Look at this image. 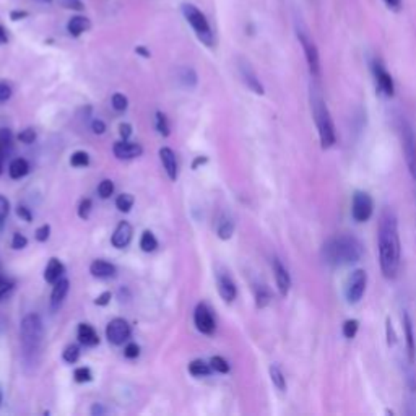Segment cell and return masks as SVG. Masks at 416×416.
Here are the masks:
<instances>
[{"label": "cell", "mask_w": 416, "mask_h": 416, "mask_svg": "<svg viewBox=\"0 0 416 416\" xmlns=\"http://www.w3.org/2000/svg\"><path fill=\"white\" fill-rule=\"evenodd\" d=\"M133 197L131 195V194H122V195H119L116 199V207L119 208L121 212H124V213H127V212H131V208L133 207Z\"/></svg>", "instance_id": "obj_33"}, {"label": "cell", "mask_w": 416, "mask_h": 416, "mask_svg": "<svg viewBox=\"0 0 416 416\" xmlns=\"http://www.w3.org/2000/svg\"><path fill=\"white\" fill-rule=\"evenodd\" d=\"M239 72H241V77H243L244 83L247 85V88L251 89V92H254L256 94H263V93H266V89H263L262 82L258 80V77L256 75L254 69H252V67L249 65V62L241 60L239 62Z\"/></svg>", "instance_id": "obj_15"}, {"label": "cell", "mask_w": 416, "mask_h": 416, "mask_svg": "<svg viewBox=\"0 0 416 416\" xmlns=\"http://www.w3.org/2000/svg\"><path fill=\"white\" fill-rule=\"evenodd\" d=\"M0 150H2L4 155H7L12 150V132L9 128L0 131Z\"/></svg>", "instance_id": "obj_32"}, {"label": "cell", "mask_w": 416, "mask_h": 416, "mask_svg": "<svg viewBox=\"0 0 416 416\" xmlns=\"http://www.w3.org/2000/svg\"><path fill=\"white\" fill-rule=\"evenodd\" d=\"M358 329H359V322L356 319H350L346 320L345 324H343V336L348 340L355 339L356 334H358Z\"/></svg>", "instance_id": "obj_30"}, {"label": "cell", "mask_w": 416, "mask_h": 416, "mask_svg": "<svg viewBox=\"0 0 416 416\" xmlns=\"http://www.w3.org/2000/svg\"><path fill=\"white\" fill-rule=\"evenodd\" d=\"M78 340L85 346H97L99 343V336L92 325L80 324V327H78Z\"/></svg>", "instance_id": "obj_23"}, {"label": "cell", "mask_w": 416, "mask_h": 416, "mask_svg": "<svg viewBox=\"0 0 416 416\" xmlns=\"http://www.w3.org/2000/svg\"><path fill=\"white\" fill-rule=\"evenodd\" d=\"M160 158H161L163 166H165V171L168 173V176H170L171 181H176L177 179V161H176V155H174V151L168 147L161 148Z\"/></svg>", "instance_id": "obj_20"}, {"label": "cell", "mask_w": 416, "mask_h": 416, "mask_svg": "<svg viewBox=\"0 0 416 416\" xmlns=\"http://www.w3.org/2000/svg\"><path fill=\"white\" fill-rule=\"evenodd\" d=\"M0 402H2V390H0Z\"/></svg>", "instance_id": "obj_63"}, {"label": "cell", "mask_w": 416, "mask_h": 416, "mask_svg": "<svg viewBox=\"0 0 416 416\" xmlns=\"http://www.w3.org/2000/svg\"><path fill=\"white\" fill-rule=\"evenodd\" d=\"M89 163V156L87 151H75L70 158V165L75 168H85Z\"/></svg>", "instance_id": "obj_35"}, {"label": "cell", "mask_w": 416, "mask_h": 416, "mask_svg": "<svg viewBox=\"0 0 416 416\" xmlns=\"http://www.w3.org/2000/svg\"><path fill=\"white\" fill-rule=\"evenodd\" d=\"M384 2L392 12H400L402 10V0H384Z\"/></svg>", "instance_id": "obj_53"}, {"label": "cell", "mask_w": 416, "mask_h": 416, "mask_svg": "<svg viewBox=\"0 0 416 416\" xmlns=\"http://www.w3.org/2000/svg\"><path fill=\"white\" fill-rule=\"evenodd\" d=\"M65 268L62 266V262L59 258H50L46 270H44V278H46L48 283H58L59 280L64 277Z\"/></svg>", "instance_id": "obj_21"}, {"label": "cell", "mask_w": 416, "mask_h": 416, "mask_svg": "<svg viewBox=\"0 0 416 416\" xmlns=\"http://www.w3.org/2000/svg\"><path fill=\"white\" fill-rule=\"evenodd\" d=\"M212 371L213 369L210 364L202 361V359H195V361L189 364V373L195 376V378H205V376H210Z\"/></svg>", "instance_id": "obj_27"}, {"label": "cell", "mask_w": 416, "mask_h": 416, "mask_svg": "<svg viewBox=\"0 0 416 416\" xmlns=\"http://www.w3.org/2000/svg\"><path fill=\"white\" fill-rule=\"evenodd\" d=\"M210 366L213 371H217V373H220V374L229 373V364H228L226 359L221 358V356H213L210 359Z\"/></svg>", "instance_id": "obj_34"}, {"label": "cell", "mask_w": 416, "mask_h": 416, "mask_svg": "<svg viewBox=\"0 0 416 416\" xmlns=\"http://www.w3.org/2000/svg\"><path fill=\"white\" fill-rule=\"evenodd\" d=\"M135 50H137V53H138L140 55H143V58H150V53H148V50L145 49V48H142V46L137 48Z\"/></svg>", "instance_id": "obj_58"}, {"label": "cell", "mask_w": 416, "mask_h": 416, "mask_svg": "<svg viewBox=\"0 0 416 416\" xmlns=\"http://www.w3.org/2000/svg\"><path fill=\"white\" fill-rule=\"evenodd\" d=\"M26 16H28L26 12H12V13H10V18H12L13 21H18L21 18H26Z\"/></svg>", "instance_id": "obj_56"}, {"label": "cell", "mask_w": 416, "mask_h": 416, "mask_svg": "<svg viewBox=\"0 0 416 416\" xmlns=\"http://www.w3.org/2000/svg\"><path fill=\"white\" fill-rule=\"evenodd\" d=\"M218 238L223 239V241H228L231 238L233 233H234V223L233 220H229V218H221V221L218 223Z\"/></svg>", "instance_id": "obj_28"}, {"label": "cell", "mask_w": 416, "mask_h": 416, "mask_svg": "<svg viewBox=\"0 0 416 416\" xmlns=\"http://www.w3.org/2000/svg\"><path fill=\"white\" fill-rule=\"evenodd\" d=\"M268 373H270V379H272L273 385L277 387L280 392H285L286 390V378H285L283 371L280 369V366H277V364H272V366H270V369H268Z\"/></svg>", "instance_id": "obj_26"}, {"label": "cell", "mask_w": 416, "mask_h": 416, "mask_svg": "<svg viewBox=\"0 0 416 416\" xmlns=\"http://www.w3.org/2000/svg\"><path fill=\"white\" fill-rule=\"evenodd\" d=\"M4 153H2V150H0V174H2V168H4Z\"/></svg>", "instance_id": "obj_61"}, {"label": "cell", "mask_w": 416, "mask_h": 416, "mask_svg": "<svg viewBox=\"0 0 416 416\" xmlns=\"http://www.w3.org/2000/svg\"><path fill=\"white\" fill-rule=\"evenodd\" d=\"M194 322H195V327L199 329V332H202V334L212 335L213 332H215V319H213L210 309H208L205 305H199L195 307Z\"/></svg>", "instance_id": "obj_13"}, {"label": "cell", "mask_w": 416, "mask_h": 416, "mask_svg": "<svg viewBox=\"0 0 416 416\" xmlns=\"http://www.w3.org/2000/svg\"><path fill=\"white\" fill-rule=\"evenodd\" d=\"M44 336L43 320L38 314H28L21 320V348L26 361L35 358L39 351Z\"/></svg>", "instance_id": "obj_4"}, {"label": "cell", "mask_w": 416, "mask_h": 416, "mask_svg": "<svg viewBox=\"0 0 416 416\" xmlns=\"http://www.w3.org/2000/svg\"><path fill=\"white\" fill-rule=\"evenodd\" d=\"M256 302H257V307H261V309L268 306L270 293H268V290L263 288V286H258L257 291H256Z\"/></svg>", "instance_id": "obj_38"}, {"label": "cell", "mask_w": 416, "mask_h": 416, "mask_svg": "<svg viewBox=\"0 0 416 416\" xmlns=\"http://www.w3.org/2000/svg\"><path fill=\"white\" fill-rule=\"evenodd\" d=\"M402 324H403L405 345H407L408 361H410V364H413L415 358H416V341H415V332H413V320H412V317H410V314L407 311H403Z\"/></svg>", "instance_id": "obj_14"}, {"label": "cell", "mask_w": 416, "mask_h": 416, "mask_svg": "<svg viewBox=\"0 0 416 416\" xmlns=\"http://www.w3.org/2000/svg\"><path fill=\"white\" fill-rule=\"evenodd\" d=\"M112 192H114V184H112L111 179H104V181H101V184L98 185V194L101 199H109Z\"/></svg>", "instance_id": "obj_36"}, {"label": "cell", "mask_w": 416, "mask_h": 416, "mask_svg": "<svg viewBox=\"0 0 416 416\" xmlns=\"http://www.w3.org/2000/svg\"><path fill=\"white\" fill-rule=\"evenodd\" d=\"M140 247H142L143 252H153L158 247V241H156L155 234L151 231H145L142 234V239H140Z\"/></svg>", "instance_id": "obj_29"}, {"label": "cell", "mask_w": 416, "mask_h": 416, "mask_svg": "<svg viewBox=\"0 0 416 416\" xmlns=\"http://www.w3.org/2000/svg\"><path fill=\"white\" fill-rule=\"evenodd\" d=\"M378 247H379V266L381 272L387 280L397 277L400 268L402 244L398 234L397 215L390 208L382 212L378 231Z\"/></svg>", "instance_id": "obj_1"}, {"label": "cell", "mask_w": 416, "mask_h": 416, "mask_svg": "<svg viewBox=\"0 0 416 416\" xmlns=\"http://www.w3.org/2000/svg\"><path fill=\"white\" fill-rule=\"evenodd\" d=\"M26 244H28V239L25 238L23 234H21V233H15L13 234V239H12V247H13V249H16V251H18V249H25Z\"/></svg>", "instance_id": "obj_46"}, {"label": "cell", "mask_w": 416, "mask_h": 416, "mask_svg": "<svg viewBox=\"0 0 416 416\" xmlns=\"http://www.w3.org/2000/svg\"><path fill=\"white\" fill-rule=\"evenodd\" d=\"M0 43H2V39H0Z\"/></svg>", "instance_id": "obj_64"}, {"label": "cell", "mask_w": 416, "mask_h": 416, "mask_svg": "<svg viewBox=\"0 0 416 416\" xmlns=\"http://www.w3.org/2000/svg\"><path fill=\"white\" fill-rule=\"evenodd\" d=\"M204 163H207V158H197L194 163V170H197V166L199 165H204Z\"/></svg>", "instance_id": "obj_60"}, {"label": "cell", "mask_w": 416, "mask_h": 416, "mask_svg": "<svg viewBox=\"0 0 416 416\" xmlns=\"http://www.w3.org/2000/svg\"><path fill=\"white\" fill-rule=\"evenodd\" d=\"M35 138H36V132L33 131V128H25L23 132H20V135H18V140L21 143H33L35 142Z\"/></svg>", "instance_id": "obj_45"}, {"label": "cell", "mask_w": 416, "mask_h": 416, "mask_svg": "<svg viewBox=\"0 0 416 416\" xmlns=\"http://www.w3.org/2000/svg\"><path fill=\"white\" fill-rule=\"evenodd\" d=\"M104 412H106V410H104L103 407H101V405H98V403L94 405V407L92 408V413H93V415H103Z\"/></svg>", "instance_id": "obj_57"}, {"label": "cell", "mask_w": 416, "mask_h": 416, "mask_svg": "<svg viewBox=\"0 0 416 416\" xmlns=\"http://www.w3.org/2000/svg\"><path fill=\"white\" fill-rule=\"evenodd\" d=\"M131 241H132V226L127 221H121L119 224H117L116 231L111 238L112 246L117 247V249H124V247L131 244Z\"/></svg>", "instance_id": "obj_16"}, {"label": "cell", "mask_w": 416, "mask_h": 416, "mask_svg": "<svg viewBox=\"0 0 416 416\" xmlns=\"http://www.w3.org/2000/svg\"><path fill=\"white\" fill-rule=\"evenodd\" d=\"M69 290H70V282L67 278H60L58 283H54L53 295H50V307H53V311H58V309L62 306L65 296L69 295Z\"/></svg>", "instance_id": "obj_19"}, {"label": "cell", "mask_w": 416, "mask_h": 416, "mask_svg": "<svg viewBox=\"0 0 416 416\" xmlns=\"http://www.w3.org/2000/svg\"><path fill=\"white\" fill-rule=\"evenodd\" d=\"M89 272L97 278H111L116 275V267L106 261H94L89 267Z\"/></svg>", "instance_id": "obj_22"}, {"label": "cell", "mask_w": 416, "mask_h": 416, "mask_svg": "<svg viewBox=\"0 0 416 416\" xmlns=\"http://www.w3.org/2000/svg\"><path fill=\"white\" fill-rule=\"evenodd\" d=\"M78 358H80V348H78L77 345H70V346L65 348L64 361L74 364L78 361Z\"/></svg>", "instance_id": "obj_37"}, {"label": "cell", "mask_w": 416, "mask_h": 416, "mask_svg": "<svg viewBox=\"0 0 416 416\" xmlns=\"http://www.w3.org/2000/svg\"><path fill=\"white\" fill-rule=\"evenodd\" d=\"M311 104H312V114L314 121H316L320 147L322 150H329L336 143V132H335V124L332 119V114L327 108V103L322 98L319 89L314 88L311 94Z\"/></svg>", "instance_id": "obj_3"}, {"label": "cell", "mask_w": 416, "mask_h": 416, "mask_svg": "<svg viewBox=\"0 0 416 416\" xmlns=\"http://www.w3.org/2000/svg\"><path fill=\"white\" fill-rule=\"evenodd\" d=\"M182 13L187 20V23L192 26V30L195 33V36L199 38V41L202 44H205L207 48H213L215 46V35H213L212 26L208 23L207 16L200 12L195 5L185 4L182 5Z\"/></svg>", "instance_id": "obj_5"}, {"label": "cell", "mask_w": 416, "mask_h": 416, "mask_svg": "<svg viewBox=\"0 0 416 416\" xmlns=\"http://www.w3.org/2000/svg\"><path fill=\"white\" fill-rule=\"evenodd\" d=\"M179 80H181L185 87H195L197 83V75L192 69H187V67H184V69L179 70Z\"/></svg>", "instance_id": "obj_31"}, {"label": "cell", "mask_w": 416, "mask_h": 416, "mask_svg": "<svg viewBox=\"0 0 416 416\" xmlns=\"http://www.w3.org/2000/svg\"><path fill=\"white\" fill-rule=\"evenodd\" d=\"M374 213V200L364 190H356L351 200V217L356 223H366Z\"/></svg>", "instance_id": "obj_9"}, {"label": "cell", "mask_w": 416, "mask_h": 416, "mask_svg": "<svg viewBox=\"0 0 416 416\" xmlns=\"http://www.w3.org/2000/svg\"><path fill=\"white\" fill-rule=\"evenodd\" d=\"M106 336L112 345H124V341L131 339V325L124 319L111 320L106 327Z\"/></svg>", "instance_id": "obj_11"}, {"label": "cell", "mask_w": 416, "mask_h": 416, "mask_svg": "<svg viewBox=\"0 0 416 416\" xmlns=\"http://www.w3.org/2000/svg\"><path fill=\"white\" fill-rule=\"evenodd\" d=\"M217 283H218V293L223 297L226 302H233L236 300V295H238V290H236V285L231 280L229 275L220 273L217 277Z\"/></svg>", "instance_id": "obj_17"}, {"label": "cell", "mask_w": 416, "mask_h": 416, "mask_svg": "<svg viewBox=\"0 0 416 416\" xmlns=\"http://www.w3.org/2000/svg\"><path fill=\"white\" fill-rule=\"evenodd\" d=\"M9 212H10V204H9V200L5 199L4 195H0V223H2V221L5 220V218H7Z\"/></svg>", "instance_id": "obj_49"}, {"label": "cell", "mask_w": 416, "mask_h": 416, "mask_svg": "<svg viewBox=\"0 0 416 416\" xmlns=\"http://www.w3.org/2000/svg\"><path fill=\"white\" fill-rule=\"evenodd\" d=\"M368 286V273L363 268H358L355 272H351L350 277L346 280L345 285V297L348 305H358L364 296Z\"/></svg>", "instance_id": "obj_8"}, {"label": "cell", "mask_w": 416, "mask_h": 416, "mask_svg": "<svg viewBox=\"0 0 416 416\" xmlns=\"http://www.w3.org/2000/svg\"><path fill=\"white\" fill-rule=\"evenodd\" d=\"M28 171H30V165H28V161L23 158H16L12 161V165L9 168V173H10V177L12 179H21L25 177Z\"/></svg>", "instance_id": "obj_25"}, {"label": "cell", "mask_w": 416, "mask_h": 416, "mask_svg": "<svg viewBox=\"0 0 416 416\" xmlns=\"http://www.w3.org/2000/svg\"><path fill=\"white\" fill-rule=\"evenodd\" d=\"M296 36L302 48V53H305L309 72H311L312 77H319L320 75V55H319V49L316 46V43H314V39L311 38V35H309V31L305 26L296 28Z\"/></svg>", "instance_id": "obj_7"}, {"label": "cell", "mask_w": 416, "mask_h": 416, "mask_svg": "<svg viewBox=\"0 0 416 416\" xmlns=\"http://www.w3.org/2000/svg\"><path fill=\"white\" fill-rule=\"evenodd\" d=\"M273 267V275H275V283H277L278 293L283 297L288 296L290 290H291V277L288 268H286L280 258H273L272 262Z\"/></svg>", "instance_id": "obj_12"}, {"label": "cell", "mask_w": 416, "mask_h": 416, "mask_svg": "<svg viewBox=\"0 0 416 416\" xmlns=\"http://www.w3.org/2000/svg\"><path fill=\"white\" fill-rule=\"evenodd\" d=\"M142 151L143 150L138 143H131L127 140H122V142H117L114 145V155L119 160H133L142 155Z\"/></svg>", "instance_id": "obj_18"}, {"label": "cell", "mask_w": 416, "mask_h": 416, "mask_svg": "<svg viewBox=\"0 0 416 416\" xmlns=\"http://www.w3.org/2000/svg\"><path fill=\"white\" fill-rule=\"evenodd\" d=\"M0 39H2V43H7V33L2 26H0Z\"/></svg>", "instance_id": "obj_59"}, {"label": "cell", "mask_w": 416, "mask_h": 416, "mask_svg": "<svg viewBox=\"0 0 416 416\" xmlns=\"http://www.w3.org/2000/svg\"><path fill=\"white\" fill-rule=\"evenodd\" d=\"M124 355H126V358H128V359L137 358L140 355V348H138L137 343H128V345L126 346V350H124Z\"/></svg>", "instance_id": "obj_48"}, {"label": "cell", "mask_w": 416, "mask_h": 416, "mask_svg": "<svg viewBox=\"0 0 416 416\" xmlns=\"http://www.w3.org/2000/svg\"><path fill=\"white\" fill-rule=\"evenodd\" d=\"M373 75L376 80V88L379 89L382 97L392 98L395 94V83H393L392 75L387 72L385 65L381 60L373 62Z\"/></svg>", "instance_id": "obj_10"}, {"label": "cell", "mask_w": 416, "mask_h": 416, "mask_svg": "<svg viewBox=\"0 0 416 416\" xmlns=\"http://www.w3.org/2000/svg\"><path fill=\"white\" fill-rule=\"evenodd\" d=\"M127 106H128V101L124 94L116 93L114 97H112V108H114L116 111H126Z\"/></svg>", "instance_id": "obj_41"}, {"label": "cell", "mask_w": 416, "mask_h": 416, "mask_svg": "<svg viewBox=\"0 0 416 416\" xmlns=\"http://www.w3.org/2000/svg\"><path fill=\"white\" fill-rule=\"evenodd\" d=\"M89 26H92V23H89V20L87 18V16H74L69 21V25H67V30H69V33L72 36H82L83 33L89 30Z\"/></svg>", "instance_id": "obj_24"}, {"label": "cell", "mask_w": 416, "mask_h": 416, "mask_svg": "<svg viewBox=\"0 0 416 416\" xmlns=\"http://www.w3.org/2000/svg\"><path fill=\"white\" fill-rule=\"evenodd\" d=\"M89 212H92V200L89 199L82 200L80 207H78V217H80L82 220H88Z\"/></svg>", "instance_id": "obj_42"}, {"label": "cell", "mask_w": 416, "mask_h": 416, "mask_svg": "<svg viewBox=\"0 0 416 416\" xmlns=\"http://www.w3.org/2000/svg\"><path fill=\"white\" fill-rule=\"evenodd\" d=\"M156 128H158V132L161 135H165V137L170 135V124H168L166 116L163 114V112H156Z\"/></svg>", "instance_id": "obj_39"}, {"label": "cell", "mask_w": 416, "mask_h": 416, "mask_svg": "<svg viewBox=\"0 0 416 416\" xmlns=\"http://www.w3.org/2000/svg\"><path fill=\"white\" fill-rule=\"evenodd\" d=\"M385 335H387V345L393 346L397 341V335H395V330H393V325L390 322V319L385 320Z\"/></svg>", "instance_id": "obj_44"}, {"label": "cell", "mask_w": 416, "mask_h": 416, "mask_svg": "<svg viewBox=\"0 0 416 416\" xmlns=\"http://www.w3.org/2000/svg\"><path fill=\"white\" fill-rule=\"evenodd\" d=\"M398 131H400L402 138V148L405 155V161H407L408 173L416 182V133L412 124L407 119H400L398 124Z\"/></svg>", "instance_id": "obj_6"}, {"label": "cell", "mask_w": 416, "mask_h": 416, "mask_svg": "<svg viewBox=\"0 0 416 416\" xmlns=\"http://www.w3.org/2000/svg\"><path fill=\"white\" fill-rule=\"evenodd\" d=\"M109 301H111V293H109V291H106V293H103V295L97 297L94 305H97V306H106Z\"/></svg>", "instance_id": "obj_54"}, {"label": "cell", "mask_w": 416, "mask_h": 416, "mask_svg": "<svg viewBox=\"0 0 416 416\" xmlns=\"http://www.w3.org/2000/svg\"><path fill=\"white\" fill-rule=\"evenodd\" d=\"M60 5L64 9L75 10V12H82V10L85 9V5H83L82 0H60Z\"/></svg>", "instance_id": "obj_43"}, {"label": "cell", "mask_w": 416, "mask_h": 416, "mask_svg": "<svg viewBox=\"0 0 416 416\" xmlns=\"http://www.w3.org/2000/svg\"><path fill=\"white\" fill-rule=\"evenodd\" d=\"M74 378L77 382H80V384H85V382L92 381L93 376H92V371H89L88 368H78L75 369Z\"/></svg>", "instance_id": "obj_40"}, {"label": "cell", "mask_w": 416, "mask_h": 416, "mask_svg": "<svg viewBox=\"0 0 416 416\" xmlns=\"http://www.w3.org/2000/svg\"><path fill=\"white\" fill-rule=\"evenodd\" d=\"M119 133L122 140H128V137L132 135V127L128 124H121L119 126Z\"/></svg>", "instance_id": "obj_52"}, {"label": "cell", "mask_w": 416, "mask_h": 416, "mask_svg": "<svg viewBox=\"0 0 416 416\" xmlns=\"http://www.w3.org/2000/svg\"><path fill=\"white\" fill-rule=\"evenodd\" d=\"M10 97H12V88L7 83H0V103L10 99Z\"/></svg>", "instance_id": "obj_50"}, {"label": "cell", "mask_w": 416, "mask_h": 416, "mask_svg": "<svg viewBox=\"0 0 416 416\" xmlns=\"http://www.w3.org/2000/svg\"><path fill=\"white\" fill-rule=\"evenodd\" d=\"M92 128H93V132L94 133H104V131H106V126H104V122L103 121H93V124H92Z\"/></svg>", "instance_id": "obj_55"}, {"label": "cell", "mask_w": 416, "mask_h": 416, "mask_svg": "<svg viewBox=\"0 0 416 416\" xmlns=\"http://www.w3.org/2000/svg\"><path fill=\"white\" fill-rule=\"evenodd\" d=\"M16 215H18L20 218H23L25 221H31L33 220V215L30 212V208H26L23 205H18L16 207Z\"/></svg>", "instance_id": "obj_51"}, {"label": "cell", "mask_w": 416, "mask_h": 416, "mask_svg": "<svg viewBox=\"0 0 416 416\" xmlns=\"http://www.w3.org/2000/svg\"><path fill=\"white\" fill-rule=\"evenodd\" d=\"M49 234H50L49 224H43L41 228L36 229V239L39 241V243H46V241L49 239Z\"/></svg>", "instance_id": "obj_47"}, {"label": "cell", "mask_w": 416, "mask_h": 416, "mask_svg": "<svg viewBox=\"0 0 416 416\" xmlns=\"http://www.w3.org/2000/svg\"><path fill=\"white\" fill-rule=\"evenodd\" d=\"M41 2H53V0H41Z\"/></svg>", "instance_id": "obj_62"}, {"label": "cell", "mask_w": 416, "mask_h": 416, "mask_svg": "<svg viewBox=\"0 0 416 416\" xmlns=\"http://www.w3.org/2000/svg\"><path fill=\"white\" fill-rule=\"evenodd\" d=\"M363 251L361 241L355 236L340 234L325 241L320 256L330 267H346L356 263L363 257Z\"/></svg>", "instance_id": "obj_2"}]
</instances>
